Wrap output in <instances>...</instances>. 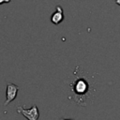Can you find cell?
<instances>
[{
	"label": "cell",
	"mask_w": 120,
	"mask_h": 120,
	"mask_svg": "<svg viewBox=\"0 0 120 120\" xmlns=\"http://www.w3.org/2000/svg\"><path fill=\"white\" fill-rule=\"evenodd\" d=\"M69 99L79 106H86L93 98L95 87L89 78L77 67L73 72V78L68 83Z\"/></svg>",
	"instance_id": "cell-1"
},
{
	"label": "cell",
	"mask_w": 120,
	"mask_h": 120,
	"mask_svg": "<svg viewBox=\"0 0 120 120\" xmlns=\"http://www.w3.org/2000/svg\"><path fill=\"white\" fill-rule=\"evenodd\" d=\"M17 112L24 116L27 120H38L39 112L37 105H33L30 109H24V107L17 106Z\"/></svg>",
	"instance_id": "cell-2"
},
{
	"label": "cell",
	"mask_w": 120,
	"mask_h": 120,
	"mask_svg": "<svg viewBox=\"0 0 120 120\" xmlns=\"http://www.w3.org/2000/svg\"><path fill=\"white\" fill-rule=\"evenodd\" d=\"M19 91V86L12 83V82H8L7 83V92H6V101L4 102V105L7 106L8 104H9L12 100H14L17 97Z\"/></svg>",
	"instance_id": "cell-3"
},
{
	"label": "cell",
	"mask_w": 120,
	"mask_h": 120,
	"mask_svg": "<svg viewBox=\"0 0 120 120\" xmlns=\"http://www.w3.org/2000/svg\"><path fill=\"white\" fill-rule=\"evenodd\" d=\"M64 19V12H63V8L60 6L56 7L55 11L52 14L51 16V21L54 23V24H58L60 23Z\"/></svg>",
	"instance_id": "cell-4"
},
{
	"label": "cell",
	"mask_w": 120,
	"mask_h": 120,
	"mask_svg": "<svg viewBox=\"0 0 120 120\" xmlns=\"http://www.w3.org/2000/svg\"><path fill=\"white\" fill-rule=\"evenodd\" d=\"M8 2H10V0H0V5L4 3H8Z\"/></svg>",
	"instance_id": "cell-5"
},
{
	"label": "cell",
	"mask_w": 120,
	"mask_h": 120,
	"mask_svg": "<svg viewBox=\"0 0 120 120\" xmlns=\"http://www.w3.org/2000/svg\"><path fill=\"white\" fill-rule=\"evenodd\" d=\"M115 3L118 4V5H120V0H115Z\"/></svg>",
	"instance_id": "cell-6"
},
{
	"label": "cell",
	"mask_w": 120,
	"mask_h": 120,
	"mask_svg": "<svg viewBox=\"0 0 120 120\" xmlns=\"http://www.w3.org/2000/svg\"><path fill=\"white\" fill-rule=\"evenodd\" d=\"M62 120H73V119H62Z\"/></svg>",
	"instance_id": "cell-7"
}]
</instances>
